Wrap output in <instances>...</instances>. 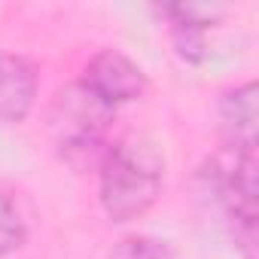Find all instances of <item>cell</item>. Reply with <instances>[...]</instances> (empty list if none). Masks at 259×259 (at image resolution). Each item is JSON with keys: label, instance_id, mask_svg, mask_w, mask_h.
Masks as SVG:
<instances>
[{"label": "cell", "instance_id": "cell-1", "mask_svg": "<svg viewBox=\"0 0 259 259\" xmlns=\"http://www.w3.org/2000/svg\"><path fill=\"white\" fill-rule=\"evenodd\" d=\"M95 171H98V201L107 220L116 226L141 220L159 201L165 186L162 150L135 135L110 141Z\"/></svg>", "mask_w": 259, "mask_h": 259}, {"label": "cell", "instance_id": "cell-2", "mask_svg": "<svg viewBox=\"0 0 259 259\" xmlns=\"http://www.w3.org/2000/svg\"><path fill=\"white\" fill-rule=\"evenodd\" d=\"M113 119L116 110L73 79L55 92L46 110V132L64 165L73 171H95L110 147Z\"/></svg>", "mask_w": 259, "mask_h": 259}, {"label": "cell", "instance_id": "cell-3", "mask_svg": "<svg viewBox=\"0 0 259 259\" xmlns=\"http://www.w3.org/2000/svg\"><path fill=\"white\" fill-rule=\"evenodd\" d=\"M201 180L207 183V195L213 204L223 210L226 223L232 226V235L238 244L247 250V259L253 253V238H256V156H241L220 150L201 171Z\"/></svg>", "mask_w": 259, "mask_h": 259}, {"label": "cell", "instance_id": "cell-4", "mask_svg": "<svg viewBox=\"0 0 259 259\" xmlns=\"http://www.w3.org/2000/svg\"><path fill=\"white\" fill-rule=\"evenodd\" d=\"M79 82L92 95H98L104 104H110L113 110H119L122 104L141 101L150 89L144 67L132 55H125L122 49H98L85 61Z\"/></svg>", "mask_w": 259, "mask_h": 259}, {"label": "cell", "instance_id": "cell-5", "mask_svg": "<svg viewBox=\"0 0 259 259\" xmlns=\"http://www.w3.org/2000/svg\"><path fill=\"white\" fill-rule=\"evenodd\" d=\"M217 128H220V144L229 153L256 156L259 144V92L256 82H238L229 85L217 98Z\"/></svg>", "mask_w": 259, "mask_h": 259}, {"label": "cell", "instance_id": "cell-6", "mask_svg": "<svg viewBox=\"0 0 259 259\" xmlns=\"http://www.w3.org/2000/svg\"><path fill=\"white\" fill-rule=\"evenodd\" d=\"M40 92V70L19 52H0V122L19 125L31 116Z\"/></svg>", "mask_w": 259, "mask_h": 259}, {"label": "cell", "instance_id": "cell-7", "mask_svg": "<svg viewBox=\"0 0 259 259\" xmlns=\"http://www.w3.org/2000/svg\"><path fill=\"white\" fill-rule=\"evenodd\" d=\"M159 16H165L168 22V34H171V46L174 52L186 61V64H201L207 55V28H213V22L223 16L220 10H207V7H186V4H174V7H159Z\"/></svg>", "mask_w": 259, "mask_h": 259}, {"label": "cell", "instance_id": "cell-8", "mask_svg": "<svg viewBox=\"0 0 259 259\" xmlns=\"http://www.w3.org/2000/svg\"><path fill=\"white\" fill-rule=\"evenodd\" d=\"M28 241V223L10 192L0 189V259L13 256Z\"/></svg>", "mask_w": 259, "mask_h": 259}, {"label": "cell", "instance_id": "cell-9", "mask_svg": "<svg viewBox=\"0 0 259 259\" xmlns=\"http://www.w3.org/2000/svg\"><path fill=\"white\" fill-rule=\"evenodd\" d=\"M104 259H168V247L153 235H125L107 250Z\"/></svg>", "mask_w": 259, "mask_h": 259}]
</instances>
